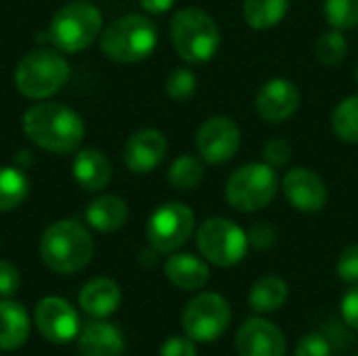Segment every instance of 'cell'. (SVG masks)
<instances>
[{
  "label": "cell",
  "mask_w": 358,
  "mask_h": 356,
  "mask_svg": "<svg viewBox=\"0 0 358 356\" xmlns=\"http://www.w3.org/2000/svg\"><path fill=\"white\" fill-rule=\"evenodd\" d=\"M287 283L277 275H266L258 279L250 290V308L254 313H275L287 300Z\"/></svg>",
  "instance_id": "obj_23"
},
{
  "label": "cell",
  "mask_w": 358,
  "mask_h": 356,
  "mask_svg": "<svg viewBox=\"0 0 358 356\" xmlns=\"http://www.w3.org/2000/svg\"><path fill=\"white\" fill-rule=\"evenodd\" d=\"M289 10V0H245L243 19L252 29H271L279 25Z\"/></svg>",
  "instance_id": "obj_24"
},
{
  "label": "cell",
  "mask_w": 358,
  "mask_h": 356,
  "mask_svg": "<svg viewBox=\"0 0 358 356\" xmlns=\"http://www.w3.org/2000/svg\"><path fill=\"white\" fill-rule=\"evenodd\" d=\"M157 27L145 15H124L109 23L101 34V50L115 63H138L153 55Z\"/></svg>",
  "instance_id": "obj_3"
},
{
  "label": "cell",
  "mask_w": 358,
  "mask_h": 356,
  "mask_svg": "<svg viewBox=\"0 0 358 356\" xmlns=\"http://www.w3.org/2000/svg\"><path fill=\"white\" fill-rule=\"evenodd\" d=\"M231 323L229 302L216 294L195 296L182 313V329L193 342H214L218 340Z\"/></svg>",
  "instance_id": "obj_10"
},
{
  "label": "cell",
  "mask_w": 358,
  "mask_h": 356,
  "mask_svg": "<svg viewBox=\"0 0 358 356\" xmlns=\"http://www.w3.org/2000/svg\"><path fill=\"white\" fill-rule=\"evenodd\" d=\"M338 277L344 281V283H350V285H358V243L348 245L342 254H340V260H338Z\"/></svg>",
  "instance_id": "obj_31"
},
{
  "label": "cell",
  "mask_w": 358,
  "mask_h": 356,
  "mask_svg": "<svg viewBox=\"0 0 358 356\" xmlns=\"http://www.w3.org/2000/svg\"><path fill=\"white\" fill-rule=\"evenodd\" d=\"M285 199L300 212H319L327 204V187L319 174L308 168H292L281 183Z\"/></svg>",
  "instance_id": "obj_15"
},
{
  "label": "cell",
  "mask_w": 358,
  "mask_h": 356,
  "mask_svg": "<svg viewBox=\"0 0 358 356\" xmlns=\"http://www.w3.org/2000/svg\"><path fill=\"white\" fill-rule=\"evenodd\" d=\"M248 241H250V248L258 252H266L277 243V231L268 222H258L248 231Z\"/></svg>",
  "instance_id": "obj_34"
},
{
  "label": "cell",
  "mask_w": 358,
  "mask_h": 356,
  "mask_svg": "<svg viewBox=\"0 0 358 356\" xmlns=\"http://www.w3.org/2000/svg\"><path fill=\"white\" fill-rule=\"evenodd\" d=\"M197 248L208 262L216 266H235L245 258L250 241L239 225L214 216L197 229Z\"/></svg>",
  "instance_id": "obj_8"
},
{
  "label": "cell",
  "mask_w": 358,
  "mask_h": 356,
  "mask_svg": "<svg viewBox=\"0 0 358 356\" xmlns=\"http://www.w3.org/2000/svg\"><path fill=\"white\" fill-rule=\"evenodd\" d=\"M348 55V40L342 34V29H331L325 31L317 40V57L323 65H340Z\"/></svg>",
  "instance_id": "obj_28"
},
{
  "label": "cell",
  "mask_w": 358,
  "mask_h": 356,
  "mask_svg": "<svg viewBox=\"0 0 358 356\" xmlns=\"http://www.w3.org/2000/svg\"><path fill=\"white\" fill-rule=\"evenodd\" d=\"M166 277L170 279L172 285L180 287V290H201L208 281H210V269L208 264L193 256V254H172L166 260Z\"/></svg>",
  "instance_id": "obj_20"
},
{
  "label": "cell",
  "mask_w": 358,
  "mask_h": 356,
  "mask_svg": "<svg viewBox=\"0 0 358 356\" xmlns=\"http://www.w3.org/2000/svg\"><path fill=\"white\" fill-rule=\"evenodd\" d=\"M78 353L82 356H122L124 336L111 323L105 321L88 323L80 334Z\"/></svg>",
  "instance_id": "obj_18"
},
{
  "label": "cell",
  "mask_w": 358,
  "mask_h": 356,
  "mask_svg": "<svg viewBox=\"0 0 358 356\" xmlns=\"http://www.w3.org/2000/svg\"><path fill=\"white\" fill-rule=\"evenodd\" d=\"M357 82H358V65H357Z\"/></svg>",
  "instance_id": "obj_39"
},
{
  "label": "cell",
  "mask_w": 358,
  "mask_h": 356,
  "mask_svg": "<svg viewBox=\"0 0 358 356\" xmlns=\"http://www.w3.org/2000/svg\"><path fill=\"white\" fill-rule=\"evenodd\" d=\"M292 159V143L285 138H273L264 145V162L273 168H283Z\"/></svg>",
  "instance_id": "obj_32"
},
{
  "label": "cell",
  "mask_w": 358,
  "mask_h": 356,
  "mask_svg": "<svg viewBox=\"0 0 358 356\" xmlns=\"http://www.w3.org/2000/svg\"><path fill=\"white\" fill-rule=\"evenodd\" d=\"M159 356H197V348L191 338H170L159 348Z\"/></svg>",
  "instance_id": "obj_36"
},
{
  "label": "cell",
  "mask_w": 358,
  "mask_h": 356,
  "mask_svg": "<svg viewBox=\"0 0 358 356\" xmlns=\"http://www.w3.org/2000/svg\"><path fill=\"white\" fill-rule=\"evenodd\" d=\"M168 141L164 132L155 128H145L134 132L124 147V164L134 174L153 172L166 157Z\"/></svg>",
  "instance_id": "obj_16"
},
{
  "label": "cell",
  "mask_w": 358,
  "mask_h": 356,
  "mask_svg": "<svg viewBox=\"0 0 358 356\" xmlns=\"http://www.w3.org/2000/svg\"><path fill=\"white\" fill-rule=\"evenodd\" d=\"M197 90V76L189 67H176L166 80V92L174 101H187Z\"/></svg>",
  "instance_id": "obj_30"
},
{
  "label": "cell",
  "mask_w": 358,
  "mask_h": 356,
  "mask_svg": "<svg viewBox=\"0 0 358 356\" xmlns=\"http://www.w3.org/2000/svg\"><path fill=\"white\" fill-rule=\"evenodd\" d=\"M34 323L42 338L52 344L71 342L80 334V317L76 308L67 300L57 296H48L38 302L34 311Z\"/></svg>",
  "instance_id": "obj_12"
},
{
  "label": "cell",
  "mask_w": 358,
  "mask_h": 356,
  "mask_svg": "<svg viewBox=\"0 0 358 356\" xmlns=\"http://www.w3.org/2000/svg\"><path fill=\"white\" fill-rule=\"evenodd\" d=\"M340 306H342V317H344V321H346L352 329H357L358 332V285L357 287H352V290H348V292L344 294Z\"/></svg>",
  "instance_id": "obj_37"
},
{
  "label": "cell",
  "mask_w": 358,
  "mask_h": 356,
  "mask_svg": "<svg viewBox=\"0 0 358 356\" xmlns=\"http://www.w3.org/2000/svg\"><path fill=\"white\" fill-rule=\"evenodd\" d=\"M241 147V130L227 115H214L197 130V151L203 162L220 166L231 162Z\"/></svg>",
  "instance_id": "obj_11"
},
{
  "label": "cell",
  "mask_w": 358,
  "mask_h": 356,
  "mask_svg": "<svg viewBox=\"0 0 358 356\" xmlns=\"http://www.w3.org/2000/svg\"><path fill=\"white\" fill-rule=\"evenodd\" d=\"M239 356H285L287 344L281 329L262 317L248 319L235 336Z\"/></svg>",
  "instance_id": "obj_13"
},
{
  "label": "cell",
  "mask_w": 358,
  "mask_h": 356,
  "mask_svg": "<svg viewBox=\"0 0 358 356\" xmlns=\"http://www.w3.org/2000/svg\"><path fill=\"white\" fill-rule=\"evenodd\" d=\"M170 40L180 59L206 63L220 48V29L201 8H180L170 21Z\"/></svg>",
  "instance_id": "obj_4"
},
{
  "label": "cell",
  "mask_w": 358,
  "mask_h": 356,
  "mask_svg": "<svg viewBox=\"0 0 358 356\" xmlns=\"http://www.w3.org/2000/svg\"><path fill=\"white\" fill-rule=\"evenodd\" d=\"M294 356H334V353H331V344L327 342L325 336L308 334L298 342Z\"/></svg>",
  "instance_id": "obj_33"
},
{
  "label": "cell",
  "mask_w": 358,
  "mask_h": 356,
  "mask_svg": "<svg viewBox=\"0 0 358 356\" xmlns=\"http://www.w3.org/2000/svg\"><path fill=\"white\" fill-rule=\"evenodd\" d=\"M86 220L92 229L101 233H113L126 225L128 204L120 195H101L88 206Z\"/></svg>",
  "instance_id": "obj_22"
},
{
  "label": "cell",
  "mask_w": 358,
  "mask_h": 356,
  "mask_svg": "<svg viewBox=\"0 0 358 356\" xmlns=\"http://www.w3.org/2000/svg\"><path fill=\"white\" fill-rule=\"evenodd\" d=\"M25 136L44 151L65 155L80 149L84 141V120L61 103H36L23 115Z\"/></svg>",
  "instance_id": "obj_1"
},
{
  "label": "cell",
  "mask_w": 358,
  "mask_h": 356,
  "mask_svg": "<svg viewBox=\"0 0 358 356\" xmlns=\"http://www.w3.org/2000/svg\"><path fill=\"white\" fill-rule=\"evenodd\" d=\"M122 302L120 285L109 277L90 279L80 292V306L86 315L94 319H105L117 311Z\"/></svg>",
  "instance_id": "obj_17"
},
{
  "label": "cell",
  "mask_w": 358,
  "mask_h": 356,
  "mask_svg": "<svg viewBox=\"0 0 358 356\" xmlns=\"http://www.w3.org/2000/svg\"><path fill=\"white\" fill-rule=\"evenodd\" d=\"M94 254V241L86 227L78 220L52 222L40 241V256L44 264L61 275L82 271Z\"/></svg>",
  "instance_id": "obj_2"
},
{
  "label": "cell",
  "mask_w": 358,
  "mask_h": 356,
  "mask_svg": "<svg viewBox=\"0 0 358 356\" xmlns=\"http://www.w3.org/2000/svg\"><path fill=\"white\" fill-rule=\"evenodd\" d=\"M325 19L334 29H352L358 25V0H327Z\"/></svg>",
  "instance_id": "obj_29"
},
{
  "label": "cell",
  "mask_w": 358,
  "mask_h": 356,
  "mask_svg": "<svg viewBox=\"0 0 358 356\" xmlns=\"http://www.w3.org/2000/svg\"><path fill=\"white\" fill-rule=\"evenodd\" d=\"M101 10L92 2L76 0L55 13L48 25V40L61 52H80L101 36Z\"/></svg>",
  "instance_id": "obj_5"
},
{
  "label": "cell",
  "mask_w": 358,
  "mask_h": 356,
  "mask_svg": "<svg viewBox=\"0 0 358 356\" xmlns=\"http://www.w3.org/2000/svg\"><path fill=\"white\" fill-rule=\"evenodd\" d=\"M29 338V315L17 300H0V348L17 350Z\"/></svg>",
  "instance_id": "obj_21"
},
{
  "label": "cell",
  "mask_w": 358,
  "mask_h": 356,
  "mask_svg": "<svg viewBox=\"0 0 358 356\" xmlns=\"http://www.w3.org/2000/svg\"><path fill=\"white\" fill-rule=\"evenodd\" d=\"M19 285H21L19 271L8 260H0V298L15 296Z\"/></svg>",
  "instance_id": "obj_35"
},
{
  "label": "cell",
  "mask_w": 358,
  "mask_h": 356,
  "mask_svg": "<svg viewBox=\"0 0 358 356\" xmlns=\"http://www.w3.org/2000/svg\"><path fill=\"white\" fill-rule=\"evenodd\" d=\"M29 195V180L19 168L0 166V212L19 208Z\"/></svg>",
  "instance_id": "obj_25"
},
{
  "label": "cell",
  "mask_w": 358,
  "mask_h": 356,
  "mask_svg": "<svg viewBox=\"0 0 358 356\" xmlns=\"http://www.w3.org/2000/svg\"><path fill=\"white\" fill-rule=\"evenodd\" d=\"M331 128L340 141L358 145V94L344 99L334 109Z\"/></svg>",
  "instance_id": "obj_27"
},
{
  "label": "cell",
  "mask_w": 358,
  "mask_h": 356,
  "mask_svg": "<svg viewBox=\"0 0 358 356\" xmlns=\"http://www.w3.org/2000/svg\"><path fill=\"white\" fill-rule=\"evenodd\" d=\"M138 2H141V6L147 13H153V15L166 13V10H170L176 4V0H138Z\"/></svg>",
  "instance_id": "obj_38"
},
{
  "label": "cell",
  "mask_w": 358,
  "mask_h": 356,
  "mask_svg": "<svg viewBox=\"0 0 358 356\" xmlns=\"http://www.w3.org/2000/svg\"><path fill=\"white\" fill-rule=\"evenodd\" d=\"M203 164L195 155H180L172 162L168 170V180L178 191H191L201 185L203 180Z\"/></svg>",
  "instance_id": "obj_26"
},
{
  "label": "cell",
  "mask_w": 358,
  "mask_h": 356,
  "mask_svg": "<svg viewBox=\"0 0 358 356\" xmlns=\"http://www.w3.org/2000/svg\"><path fill=\"white\" fill-rule=\"evenodd\" d=\"M69 78V63L57 48L27 52L15 69V86L27 99H48L59 92Z\"/></svg>",
  "instance_id": "obj_6"
},
{
  "label": "cell",
  "mask_w": 358,
  "mask_h": 356,
  "mask_svg": "<svg viewBox=\"0 0 358 356\" xmlns=\"http://www.w3.org/2000/svg\"><path fill=\"white\" fill-rule=\"evenodd\" d=\"M300 107V90L287 78L268 80L256 94V111L268 124L289 120Z\"/></svg>",
  "instance_id": "obj_14"
},
{
  "label": "cell",
  "mask_w": 358,
  "mask_h": 356,
  "mask_svg": "<svg viewBox=\"0 0 358 356\" xmlns=\"http://www.w3.org/2000/svg\"><path fill=\"white\" fill-rule=\"evenodd\" d=\"M113 168L109 157L99 149H82L73 159V178L86 191H101L109 185Z\"/></svg>",
  "instance_id": "obj_19"
},
{
  "label": "cell",
  "mask_w": 358,
  "mask_h": 356,
  "mask_svg": "<svg viewBox=\"0 0 358 356\" xmlns=\"http://www.w3.org/2000/svg\"><path fill=\"white\" fill-rule=\"evenodd\" d=\"M279 178L277 170L266 162H252L237 168L227 183V201L239 212H258L264 210L277 195Z\"/></svg>",
  "instance_id": "obj_7"
},
{
  "label": "cell",
  "mask_w": 358,
  "mask_h": 356,
  "mask_svg": "<svg viewBox=\"0 0 358 356\" xmlns=\"http://www.w3.org/2000/svg\"><path fill=\"white\" fill-rule=\"evenodd\" d=\"M195 231V214L180 201H166L147 220V241L159 254L182 248Z\"/></svg>",
  "instance_id": "obj_9"
}]
</instances>
